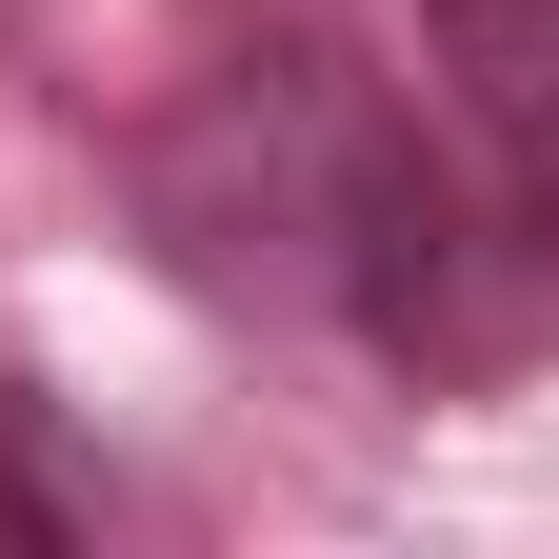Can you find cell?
I'll return each instance as SVG.
<instances>
[{
  "label": "cell",
  "mask_w": 559,
  "mask_h": 559,
  "mask_svg": "<svg viewBox=\"0 0 559 559\" xmlns=\"http://www.w3.org/2000/svg\"><path fill=\"white\" fill-rule=\"evenodd\" d=\"M419 81H440L479 221L559 280V0H419Z\"/></svg>",
  "instance_id": "6da1fadb"
},
{
  "label": "cell",
  "mask_w": 559,
  "mask_h": 559,
  "mask_svg": "<svg viewBox=\"0 0 559 559\" xmlns=\"http://www.w3.org/2000/svg\"><path fill=\"white\" fill-rule=\"evenodd\" d=\"M0 539H100V460L0 380Z\"/></svg>",
  "instance_id": "7a4b0ae2"
}]
</instances>
